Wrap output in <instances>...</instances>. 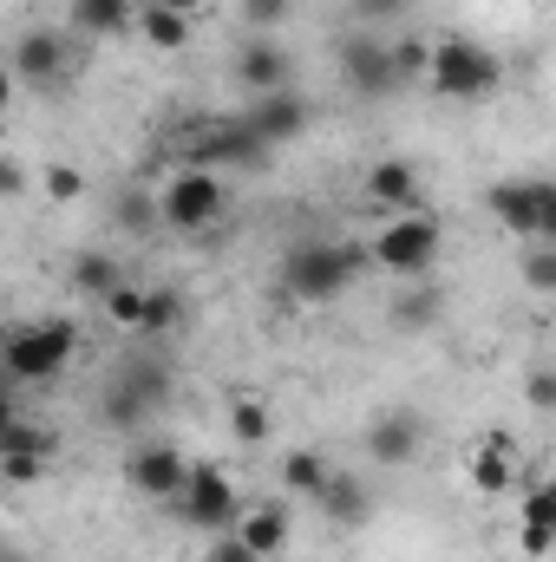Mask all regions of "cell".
<instances>
[{
	"label": "cell",
	"instance_id": "cell-4",
	"mask_svg": "<svg viewBox=\"0 0 556 562\" xmlns=\"http://www.w3.org/2000/svg\"><path fill=\"white\" fill-rule=\"evenodd\" d=\"M438 249H445L438 216H425V210H400V216H387V223L374 229L367 262L387 269V276H400V281H419L432 262H438Z\"/></svg>",
	"mask_w": 556,
	"mask_h": 562
},
{
	"label": "cell",
	"instance_id": "cell-39",
	"mask_svg": "<svg viewBox=\"0 0 556 562\" xmlns=\"http://www.w3.org/2000/svg\"><path fill=\"white\" fill-rule=\"evenodd\" d=\"M407 7H413V0H354V13H360V20H400Z\"/></svg>",
	"mask_w": 556,
	"mask_h": 562
},
{
	"label": "cell",
	"instance_id": "cell-10",
	"mask_svg": "<svg viewBox=\"0 0 556 562\" xmlns=\"http://www.w3.org/2000/svg\"><path fill=\"white\" fill-rule=\"evenodd\" d=\"M184 471H190V458L177 445H164V438H144V445L125 451V484L138 491L144 504H170L177 484H184Z\"/></svg>",
	"mask_w": 556,
	"mask_h": 562
},
{
	"label": "cell",
	"instance_id": "cell-25",
	"mask_svg": "<svg viewBox=\"0 0 556 562\" xmlns=\"http://www.w3.org/2000/svg\"><path fill=\"white\" fill-rule=\"evenodd\" d=\"M177 321H184V301H177L170 288H144V314H138V334H151V340H157V334H170Z\"/></svg>",
	"mask_w": 556,
	"mask_h": 562
},
{
	"label": "cell",
	"instance_id": "cell-17",
	"mask_svg": "<svg viewBox=\"0 0 556 562\" xmlns=\"http://www.w3.org/2000/svg\"><path fill=\"white\" fill-rule=\"evenodd\" d=\"M367 203L387 210V216L419 210V170L407 164V157H380V164L367 170Z\"/></svg>",
	"mask_w": 556,
	"mask_h": 562
},
{
	"label": "cell",
	"instance_id": "cell-11",
	"mask_svg": "<svg viewBox=\"0 0 556 562\" xmlns=\"http://www.w3.org/2000/svg\"><path fill=\"white\" fill-rule=\"evenodd\" d=\"M341 79H347L354 99H387V92H400L393 59H387V40H374V33H347V40H341Z\"/></svg>",
	"mask_w": 556,
	"mask_h": 562
},
{
	"label": "cell",
	"instance_id": "cell-5",
	"mask_svg": "<svg viewBox=\"0 0 556 562\" xmlns=\"http://www.w3.org/2000/svg\"><path fill=\"white\" fill-rule=\"evenodd\" d=\"M170 510L184 517V530H197V537H223L230 524H236V510H243V491L230 484V471L223 464H190L184 471V484H177V497H170Z\"/></svg>",
	"mask_w": 556,
	"mask_h": 562
},
{
	"label": "cell",
	"instance_id": "cell-29",
	"mask_svg": "<svg viewBox=\"0 0 556 562\" xmlns=\"http://www.w3.org/2000/svg\"><path fill=\"white\" fill-rule=\"evenodd\" d=\"M432 321H438V294L432 288H413L407 301H393V327L413 334V327H432Z\"/></svg>",
	"mask_w": 556,
	"mask_h": 562
},
{
	"label": "cell",
	"instance_id": "cell-30",
	"mask_svg": "<svg viewBox=\"0 0 556 562\" xmlns=\"http://www.w3.org/2000/svg\"><path fill=\"white\" fill-rule=\"evenodd\" d=\"M524 288H531V294H551L556 288V249L551 243H531V256H524Z\"/></svg>",
	"mask_w": 556,
	"mask_h": 562
},
{
	"label": "cell",
	"instance_id": "cell-7",
	"mask_svg": "<svg viewBox=\"0 0 556 562\" xmlns=\"http://www.w3.org/2000/svg\"><path fill=\"white\" fill-rule=\"evenodd\" d=\"M223 203H230L223 177L184 164V170H170V183H164V196H157V223L177 229V236H197V229H210V223L223 216Z\"/></svg>",
	"mask_w": 556,
	"mask_h": 562
},
{
	"label": "cell",
	"instance_id": "cell-36",
	"mask_svg": "<svg viewBox=\"0 0 556 562\" xmlns=\"http://www.w3.org/2000/svg\"><path fill=\"white\" fill-rule=\"evenodd\" d=\"M203 562H256V557H249V550L223 530V537H210V543H203Z\"/></svg>",
	"mask_w": 556,
	"mask_h": 562
},
{
	"label": "cell",
	"instance_id": "cell-42",
	"mask_svg": "<svg viewBox=\"0 0 556 562\" xmlns=\"http://www.w3.org/2000/svg\"><path fill=\"white\" fill-rule=\"evenodd\" d=\"M7 419H13V393H7V380H0V431H7Z\"/></svg>",
	"mask_w": 556,
	"mask_h": 562
},
{
	"label": "cell",
	"instance_id": "cell-40",
	"mask_svg": "<svg viewBox=\"0 0 556 562\" xmlns=\"http://www.w3.org/2000/svg\"><path fill=\"white\" fill-rule=\"evenodd\" d=\"M7 105H13V72H7V59H0V119H7Z\"/></svg>",
	"mask_w": 556,
	"mask_h": 562
},
{
	"label": "cell",
	"instance_id": "cell-20",
	"mask_svg": "<svg viewBox=\"0 0 556 562\" xmlns=\"http://www.w3.org/2000/svg\"><path fill=\"white\" fill-rule=\"evenodd\" d=\"M132 13H138V0H66V20H73L86 40L132 33Z\"/></svg>",
	"mask_w": 556,
	"mask_h": 562
},
{
	"label": "cell",
	"instance_id": "cell-15",
	"mask_svg": "<svg viewBox=\"0 0 556 562\" xmlns=\"http://www.w3.org/2000/svg\"><path fill=\"white\" fill-rule=\"evenodd\" d=\"M230 72H236V86H243V92H256V99H263V92H281V86H294V59L281 53L269 33L243 40V46H236V66H230Z\"/></svg>",
	"mask_w": 556,
	"mask_h": 562
},
{
	"label": "cell",
	"instance_id": "cell-37",
	"mask_svg": "<svg viewBox=\"0 0 556 562\" xmlns=\"http://www.w3.org/2000/svg\"><path fill=\"white\" fill-rule=\"evenodd\" d=\"M518 543H524V557H551L556 524H524V530H518Z\"/></svg>",
	"mask_w": 556,
	"mask_h": 562
},
{
	"label": "cell",
	"instance_id": "cell-12",
	"mask_svg": "<svg viewBox=\"0 0 556 562\" xmlns=\"http://www.w3.org/2000/svg\"><path fill=\"white\" fill-rule=\"evenodd\" d=\"M164 367H125L112 386H105V419L119 425V431H138L157 406H164Z\"/></svg>",
	"mask_w": 556,
	"mask_h": 562
},
{
	"label": "cell",
	"instance_id": "cell-32",
	"mask_svg": "<svg viewBox=\"0 0 556 562\" xmlns=\"http://www.w3.org/2000/svg\"><path fill=\"white\" fill-rule=\"evenodd\" d=\"M288 20V0H243V26L249 33H276Z\"/></svg>",
	"mask_w": 556,
	"mask_h": 562
},
{
	"label": "cell",
	"instance_id": "cell-41",
	"mask_svg": "<svg viewBox=\"0 0 556 562\" xmlns=\"http://www.w3.org/2000/svg\"><path fill=\"white\" fill-rule=\"evenodd\" d=\"M157 7H170V13H190V20L203 13V0H157Z\"/></svg>",
	"mask_w": 556,
	"mask_h": 562
},
{
	"label": "cell",
	"instance_id": "cell-35",
	"mask_svg": "<svg viewBox=\"0 0 556 562\" xmlns=\"http://www.w3.org/2000/svg\"><path fill=\"white\" fill-rule=\"evenodd\" d=\"M0 477L7 484H40L46 477V458H0Z\"/></svg>",
	"mask_w": 556,
	"mask_h": 562
},
{
	"label": "cell",
	"instance_id": "cell-27",
	"mask_svg": "<svg viewBox=\"0 0 556 562\" xmlns=\"http://www.w3.org/2000/svg\"><path fill=\"white\" fill-rule=\"evenodd\" d=\"M33 183H40L53 203H79V196H86V170H79V164H46Z\"/></svg>",
	"mask_w": 556,
	"mask_h": 562
},
{
	"label": "cell",
	"instance_id": "cell-3",
	"mask_svg": "<svg viewBox=\"0 0 556 562\" xmlns=\"http://www.w3.org/2000/svg\"><path fill=\"white\" fill-rule=\"evenodd\" d=\"M498 79H504V59L491 46L465 40V33L425 40V79L419 86H432L438 99H485V92H498Z\"/></svg>",
	"mask_w": 556,
	"mask_h": 562
},
{
	"label": "cell",
	"instance_id": "cell-31",
	"mask_svg": "<svg viewBox=\"0 0 556 562\" xmlns=\"http://www.w3.org/2000/svg\"><path fill=\"white\" fill-rule=\"evenodd\" d=\"M387 59H393V79L407 86V79H425V40H400V46H387Z\"/></svg>",
	"mask_w": 556,
	"mask_h": 562
},
{
	"label": "cell",
	"instance_id": "cell-8",
	"mask_svg": "<svg viewBox=\"0 0 556 562\" xmlns=\"http://www.w3.org/2000/svg\"><path fill=\"white\" fill-rule=\"evenodd\" d=\"M269 157V144L256 138L243 119H197V132H190V164L197 170H256Z\"/></svg>",
	"mask_w": 556,
	"mask_h": 562
},
{
	"label": "cell",
	"instance_id": "cell-6",
	"mask_svg": "<svg viewBox=\"0 0 556 562\" xmlns=\"http://www.w3.org/2000/svg\"><path fill=\"white\" fill-rule=\"evenodd\" d=\"M491 216L504 223V236L518 243H551L556 249V183L551 177H511V183H491Z\"/></svg>",
	"mask_w": 556,
	"mask_h": 562
},
{
	"label": "cell",
	"instance_id": "cell-1",
	"mask_svg": "<svg viewBox=\"0 0 556 562\" xmlns=\"http://www.w3.org/2000/svg\"><path fill=\"white\" fill-rule=\"evenodd\" d=\"M73 353H79V327L66 314L0 327V380L7 386H53L73 367Z\"/></svg>",
	"mask_w": 556,
	"mask_h": 562
},
{
	"label": "cell",
	"instance_id": "cell-38",
	"mask_svg": "<svg viewBox=\"0 0 556 562\" xmlns=\"http://www.w3.org/2000/svg\"><path fill=\"white\" fill-rule=\"evenodd\" d=\"M524 386H531V406H537V413H551V406H556V380H551V367H537V373H531Z\"/></svg>",
	"mask_w": 556,
	"mask_h": 562
},
{
	"label": "cell",
	"instance_id": "cell-21",
	"mask_svg": "<svg viewBox=\"0 0 556 562\" xmlns=\"http://www.w3.org/2000/svg\"><path fill=\"white\" fill-rule=\"evenodd\" d=\"M53 451H59V431L53 425H33V419H7V431H0V458H46L53 464Z\"/></svg>",
	"mask_w": 556,
	"mask_h": 562
},
{
	"label": "cell",
	"instance_id": "cell-34",
	"mask_svg": "<svg viewBox=\"0 0 556 562\" xmlns=\"http://www.w3.org/2000/svg\"><path fill=\"white\" fill-rule=\"evenodd\" d=\"M524 524H556V491L551 484H531V491H524Z\"/></svg>",
	"mask_w": 556,
	"mask_h": 562
},
{
	"label": "cell",
	"instance_id": "cell-23",
	"mask_svg": "<svg viewBox=\"0 0 556 562\" xmlns=\"http://www.w3.org/2000/svg\"><path fill=\"white\" fill-rule=\"evenodd\" d=\"M327 477H334V471H327L321 451H288V458H281V491H294V497H308V504L327 491Z\"/></svg>",
	"mask_w": 556,
	"mask_h": 562
},
{
	"label": "cell",
	"instance_id": "cell-33",
	"mask_svg": "<svg viewBox=\"0 0 556 562\" xmlns=\"http://www.w3.org/2000/svg\"><path fill=\"white\" fill-rule=\"evenodd\" d=\"M26 190H33V170L0 150V203H13V196H26Z\"/></svg>",
	"mask_w": 556,
	"mask_h": 562
},
{
	"label": "cell",
	"instance_id": "cell-24",
	"mask_svg": "<svg viewBox=\"0 0 556 562\" xmlns=\"http://www.w3.org/2000/svg\"><path fill=\"white\" fill-rule=\"evenodd\" d=\"M119 281H125V269H119L105 249H79V256H73V288H86V294H99V301H105Z\"/></svg>",
	"mask_w": 556,
	"mask_h": 562
},
{
	"label": "cell",
	"instance_id": "cell-22",
	"mask_svg": "<svg viewBox=\"0 0 556 562\" xmlns=\"http://www.w3.org/2000/svg\"><path fill=\"white\" fill-rule=\"evenodd\" d=\"M314 504H321V510H327L334 524H367V510H374V497H367V484H360V477H341V471L327 477V491H321Z\"/></svg>",
	"mask_w": 556,
	"mask_h": 562
},
{
	"label": "cell",
	"instance_id": "cell-16",
	"mask_svg": "<svg viewBox=\"0 0 556 562\" xmlns=\"http://www.w3.org/2000/svg\"><path fill=\"white\" fill-rule=\"evenodd\" d=\"M518 477H524L518 445H511L504 431H485V438H478V451H471V484L498 497V491H518Z\"/></svg>",
	"mask_w": 556,
	"mask_h": 562
},
{
	"label": "cell",
	"instance_id": "cell-9",
	"mask_svg": "<svg viewBox=\"0 0 556 562\" xmlns=\"http://www.w3.org/2000/svg\"><path fill=\"white\" fill-rule=\"evenodd\" d=\"M7 72H13V86L59 92V86H66V72H73L66 33H53V26H26V33L13 40V53H7Z\"/></svg>",
	"mask_w": 556,
	"mask_h": 562
},
{
	"label": "cell",
	"instance_id": "cell-19",
	"mask_svg": "<svg viewBox=\"0 0 556 562\" xmlns=\"http://www.w3.org/2000/svg\"><path fill=\"white\" fill-rule=\"evenodd\" d=\"M132 26H138L144 46H157V53H184V46L197 40V20H190V13H170V7H157V0H138Z\"/></svg>",
	"mask_w": 556,
	"mask_h": 562
},
{
	"label": "cell",
	"instance_id": "cell-14",
	"mask_svg": "<svg viewBox=\"0 0 556 562\" xmlns=\"http://www.w3.org/2000/svg\"><path fill=\"white\" fill-rule=\"evenodd\" d=\"M230 537L249 550L256 562H276L288 543H294V524H288V504H243L236 510V524H230Z\"/></svg>",
	"mask_w": 556,
	"mask_h": 562
},
{
	"label": "cell",
	"instance_id": "cell-28",
	"mask_svg": "<svg viewBox=\"0 0 556 562\" xmlns=\"http://www.w3.org/2000/svg\"><path fill=\"white\" fill-rule=\"evenodd\" d=\"M230 431H236V445H269V406L263 400H236L230 406Z\"/></svg>",
	"mask_w": 556,
	"mask_h": 562
},
{
	"label": "cell",
	"instance_id": "cell-43",
	"mask_svg": "<svg viewBox=\"0 0 556 562\" xmlns=\"http://www.w3.org/2000/svg\"><path fill=\"white\" fill-rule=\"evenodd\" d=\"M0 562H26V557H20V550H13V543H0Z\"/></svg>",
	"mask_w": 556,
	"mask_h": 562
},
{
	"label": "cell",
	"instance_id": "cell-2",
	"mask_svg": "<svg viewBox=\"0 0 556 562\" xmlns=\"http://www.w3.org/2000/svg\"><path fill=\"white\" fill-rule=\"evenodd\" d=\"M367 269V256L354 243H334V236H308L281 256V294L301 301V307H321V301H341Z\"/></svg>",
	"mask_w": 556,
	"mask_h": 562
},
{
	"label": "cell",
	"instance_id": "cell-26",
	"mask_svg": "<svg viewBox=\"0 0 556 562\" xmlns=\"http://www.w3.org/2000/svg\"><path fill=\"white\" fill-rule=\"evenodd\" d=\"M138 314H144V281H119L112 294H105V321L112 327H125V334H138Z\"/></svg>",
	"mask_w": 556,
	"mask_h": 562
},
{
	"label": "cell",
	"instance_id": "cell-18",
	"mask_svg": "<svg viewBox=\"0 0 556 562\" xmlns=\"http://www.w3.org/2000/svg\"><path fill=\"white\" fill-rule=\"evenodd\" d=\"M419 438H425V425L413 413H380V419L367 425V458L374 464H413Z\"/></svg>",
	"mask_w": 556,
	"mask_h": 562
},
{
	"label": "cell",
	"instance_id": "cell-13",
	"mask_svg": "<svg viewBox=\"0 0 556 562\" xmlns=\"http://www.w3.org/2000/svg\"><path fill=\"white\" fill-rule=\"evenodd\" d=\"M308 119H314V105L294 92V86H281V92H263L249 112H243V125L256 132V138L269 144V150H281V144H294L301 132H308Z\"/></svg>",
	"mask_w": 556,
	"mask_h": 562
}]
</instances>
